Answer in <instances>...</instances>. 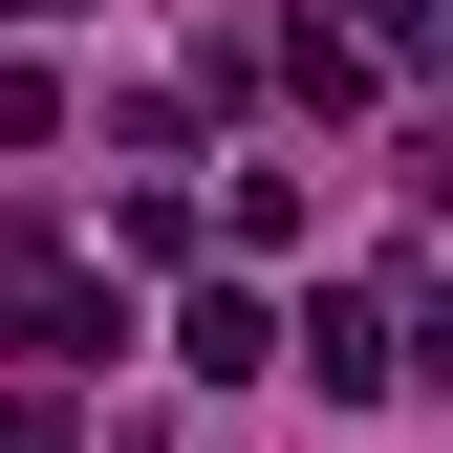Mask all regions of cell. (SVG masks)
<instances>
[{
	"label": "cell",
	"instance_id": "cell-4",
	"mask_svg": "<svg viewBox=\"0 0 453 453\" xmlns=\"http://www.w3.org/2000/svg\"><path fill=\"white\" fill-rule=\"evenodd\" d=\"M43 130H65V87H43V65H0V151H43Z\"/></svg>",
	"mask_w": 453,
	"mask_h": 453
},
{
	"label": "cell",
	"instance_id": "cell-2",
	"mask_svg": "<svg viewBox=\"0 0 453 453\" xmlns=\"http://www.w3.org/2000/svg\"><path fill=\"white\" fill-rule=\"evenodd\" d=\"M303 367L346 388V411H388V367H411V346H388V303H367V280H324V303H303Z\"/></svg>",
	"mask_w": 453,
	"mask_h": 453
},
{
	"label": "cell",
	"instance_id": "cell-5",
	"mask_svg": "<svg viewBox=\"0 0 453 453\" xmlns=\"http://www.w3.org/2000/svg\"><path fill=\"white\" fill-rule=\"evenodd\" d=\"M367 43H388V65H411V43H432V0H367Z\"/></svg>",
	"mask_w": 453,
	"mask_h": 453
},
{
	"label": "cell",
	"instance_id": "cell-1",
	"mask_svg": "<svg viewBox=\"0 0 453 453\" xmlns=\"http://www.w3.org/2000/svg\"><path fill=\"white\" fill-rule=\"evenodd\" d=\"M87 324H108V280H87L65 238H22V259H0V346H87Z\"/></svg>",
	"mask_w": 453,
	"mask_h": 453
},
{
	"label": "cell",
	"instance_id": "cell-3",
	"mask_svg": "<svg viewBox=\"0 0 453 453\" xmlns=\"http://www.w3.org/2000/svg\"><path fill=\"white\" fill-rule=\"evenodd\" d=\"M173 367H195V388H259V367H280V324L238 303V280H195V324H173Z\"/></svg>",
	"mask_w": 453,
	"mask_h": 453
}]
</instances>
